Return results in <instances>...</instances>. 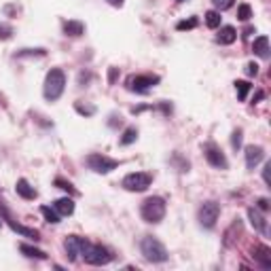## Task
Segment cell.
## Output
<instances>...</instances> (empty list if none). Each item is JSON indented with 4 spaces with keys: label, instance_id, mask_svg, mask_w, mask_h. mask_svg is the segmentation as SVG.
I'll return each instance as SVG.
<instances>
[{
    "label": "cell",
    "instance_id": "cell-19",
    "mask_svg": "<svg viewBox=\"0 0 271 271\" xmlns=\"http://www.w3.org/2000/svg\"><path fill=\"white\" fill-rule=\"evenodd\" d=\"M53 208L58 210L60 216H70V214L75 212V202H72V197H62L53 204Z\"/></svg>",
    "mask_w": 271,
    "mask_h": 271
},
{
    "label": "cell",
    "instance_id": "cell-31",
    "mask_svg": "<svg viewBox=\"0 0 271 271\" xmlns=\"http://www.w3.org/2000/svg\"><path fill=\"white\" fill-rule=\"evenodd\" d=\"M212 5L216 7V11H229L235 5V0H212Z\"/></svg>",
    "mask_w": 271,
    "mask_h": 271
},
{
    "label": "cell",
    "instance_id": "cell-21",
    "mask_svg": "<svg viewBox=\"0 0 271 271\" xmlns=\"http://www.w3.org/2000/svg\"><path fill=\"white\" fill-rule=\"evenodd\" d=\"M19 250L28 256V259H38V261H45V259H47V252H42L40 248H34V246H30V244H21Z\"/></svg>",
    "mask_w": 271,
    "mask_h": 271
},
{
    "label": "cell",
    "instance_id": "cell-37",
    "mask_svg": "<svg viewBox=\"0 0 271 271\" xmlns=\"http://www.w3.org/2000/svg\"><path fill=\"white\" fill-rule=\"evenodd\" d=\"M117 77H119V68H110V72H108V83L112 85L117 81Z\"/></svg>",
    "mask_w": 271,
    "mask_h": 271
},
{
    "label": "cell",
    "instance_id": "cell-7",
    "mask_svg": "<svg viewBox=\"0 0 271 271\" xmlns=\"http://www.w3.org/2000/svg\"><path fill=\"white\" fill-rule=\"evenodd\" d=\"M220 216V204L218 202H204L199 206V212H197V220L204 229H214L216 227V220Z\"/></svg>",
    "mask_w": 271,
    "mask_h": 271
},
{
    "label": "cell",
    "instance_id": "cell-4",
    "mask_svg": "<svg viewBox=\"0 0 271 271\" xmlns=\"http://www.w3.org/2000/svg\"><path fill=\"white\" fill-rule=\"evenodd\" d=\"M159 81H161L159 75H132L125 81V87L134 93H149Z\"/></svg>",
    "mask_w": 271,
    "mask_h": 271
},
{
    "label": "cell",
    "instance_id": "cell-42",
    "mask_svg": "<svg viewBox=\"0 0 271 271\" xmlns=\"http://www.w3.org/2000/svg\"><path fill=\"white\" fill-rule=\"evenodd\" d=\"M263 97H265V93H263V91H259V93H256V95H254V104H256V102H259V100H263Z\"/></svg>",
    "mask_w": 271,
    "mask_h": 271
},
{
    "label": "cell",
    "instance_id": "cell-26",
    "mask_svg": "<svg viewBox=\"0 0 271 271\" xmlns=\"http://www.w3.org/2000/svg\"><path fill=\"white\" fill-rule=\"evenodd\" d=\"M206 26L208 28H220V11H208L206 13Z\"/></svg>",
    "mask_w": 271,
    "mask_h": 271
},
{
    "label": "cell",
    "instance_id": "cell-20",
    "mask_svg": "<svg viewBox=\"0 0 271 271\" xmlns=\"http://www.w3.org/2000/svg\"><path fill=\"white\" fill-rule=\"evenodd\" d=\"M252 51H254V55H259V58L267 60L269 58V38L267 36H259V38L254 40Z\"/></svg>",
    "mask_w": 271,
    "mask_h": 271
},
{
    "label": "cell",
    "instance_id": "cell-22",
    "mask_svg": "<svg viewBox=\"0 0 271 271\" xmlns=\"http://www.w3.org/2000/svg\"><path fill=\"white\" fill-rule=\"evenodd\" d=\"M136 140H138V130H136V127H127V130L123 132V136L119 138V144L121 146H130V144H134Z\"/></svg>",
    "mask_w": 271,
    "mask_h": 271
},
{
    "label": "cell",
    "instance_id": "cell-3",
    "mask_svg": "<svg viewBox=\"0 0 271 271\" xmlns=\"http://www.w3.org/2000/svg\"><path fill=\"white\" fill-rule=\"evenodd\" d=\"M140 252H142V256H144L149 263H165L169 259L167 248L157 237H153V235L142 237V241H140Z\"/></svg>",
    "mask_w": 271,
    "mask_h": 271
},
{
    "label": "cell",
    "instance_id": "cell-35",
    "mask_svg": "<svg viewBox=\"0 0 271 271\" xmlns=\"http://www.w3.org/2000/svg\"><path fill=\"white\" fill-rule=\"evenodd\" d=\"M89 81H91V72H81L79 75V85H81V87H85Z\"/></svg>",
    "mask_w": 271,
    "mask_h": 271
},
{
    "label": "cell",
    "instance_id": "cell-39",
    "mask_svg": "<svg viewBox=\"0 0 271 271\" xmlns=\"http://www.w3.org/2000/svg\"><path fill=\"white\" fill-rule=\"evenodd\" d=\"M106 3H108L110 7H117V9H119V7H123L125 0H106Z\"/></svg>",
    "mask_w": 271,
    "mask_h": 271
},
{
    "label": "cell",
    "instance_id": "cell-28",
    "mask_svg": "<svg viewBox=\"0 0 271 271\" xmlns=\"http://www.w3.org/2000/svg\"><path fill=\"white\" fill-rule=\"evenodd\" d=\"M197 17H191V19H184V21H178L176 23V30L178 32H184V30H193V28H197Z\"/></svg>",
    "mask_w": 271,
    "mask_h": 271
},
{
    "label": "cell",
    "instance_id": "cell-30",
    "mask_svg": "<svg viewBox=\"0 0 271 271\" xmlns=\"http://www.w3.org/2000/svg\"><path fill=\"white\" fill-rule=\"evenodd\" d=\"M241 140H244V132H241L239 127H237V130H233V134H231V146H233L235 151L241 149Z\"/></svg>",
    "mask_w": 271,
    "mask_h": 271
},
{
    "label": "cell",
    "instance_id": "cell-40",
    "mask_svg": "<svg viewBox=\"0 0 271 271\" xmlns=\"http://www.w3.org/2000/svg\"><path fill=\"white\" fill-rule=\"evenodd\" d=\"M110 119H112V121L108 123L110 127H117V125H121V117H119V119H117V117H110Z\"/></svg>",
    "mask_w": 271,
    "mask_h": 271
},
{
    "label": "cell",
    "instance_id": "cell-18",
    "mask_svg": "<svg viewBox=\"0 0 271 271\" xmlns=\"http://www.w3.org/2000/svg\"><path fill=\"white\" fill-rule=\"evenodd\" d=\"M83 32H85V23L83 21H79V19H68V21H64V34L66 36L77 38Z\"/></svg>",
    "mask_w": 271,
    "mask_h": 271
},
{
    "label": "cell",
    "instance_id": "cell-5",
    "mask_svg": "<svg viewBox=\"0 0 271 271\" xmlns=\"http://www.w3.org/2000/svg\"><path fill=\"white\" fill-rule=\"evenodd\" d=\"M85 163H87L89 169H93L95 174H110L112 169L119 167V161L117 159H110V157L102 155V153H91L85 157Z\"/></svg>",
    "mask_w": 271,
    "mask_h": 271
},
{
    "label": "cell",
    "instance_id": "cell-36",
    "mask_svg": "<svg viewBox=\"0 0 271 271\" xmlns=\"http://www.w3.org/2000/svg\"><path fill=\"white\" fill-rule=\"evenodd\" d=\"M256 206H259L263 212H267L269 210V199H265V197H261V199H256Z\"/></svg>",
    "mask_w": 271,
    "mask_h": 271
},
{
    "label": "cell",
    "instance_id": "cell-6",
    "mask_svg": "<svg viewBox=\"0 0 271 271\" xmlns=\"http://www.w3.org/2000/svg\"><path fill=\"white\" fill-rule=\"evenodd\" d=\"M151 184H153V174L151 172H132V174H127L123 178L121 187L125 191H132V193H142V191H146Z\"/></svg>",
    "mask_w": 271,
    "mask_h": 271
},
{
    "label": "cell",
    "instance_id": "cell-34",
    "mask_svg": "<svg viewBox=\"0 0 271 271\" xmlns=\"http://www.w3.org/2000/svg\"><path fill=\"white\" fill-rule=\"evenodd\" d=\"M246 75H248V77H256V75H259V66H256L254 62H250V64L246 66Z\"/></svg>",
    "mask_w": 271,
    "mask_h": 271
},
{
    "label": "cell",
    "instance_id": "cell-23",
    "mask_svg": "<svg viewBox=\"0 0 271 271\" xmlns=\"http://www.w3.org/2000/svg\"><path fill=\"white\" fill-rule=\"evenodd\" d=\"M250 89H252V85L248 81H235V91H237V100H239V102H244V100L248 97Z\"/></svg>",
    "mask_w": 271,
    "mask_h": 271
},
{
    "label": "cell",
    "instance_id": "cell-2",
    "mask_svg": "<svg viewBox=\"0 0 271 271\" xmlns=\"http://www.w3.org/2000/svg\"><path fill=\"white\" fill-rule=\"evenodd\" d=\"M66 89V75L62 68H51L47 77H45V87H42V95L49 102H55V100H60L62 93Z\"/></svg>",
    "mask_w": 271,
    "mask_h": 271
},
{
    "label": "cell",
    "instance_id": "cell-16",
    "mask_svg": "<svg viewBox=\"0 0 271 271\" xmlns=\"http://www.w3.org/2000/svg\"><path fill=\"white\" fill-rule=\"evenodd\" d=\"M239 233H241V220H239V218H235V220L231 223L229 229L225 231V239H223V241H225V246H227V248L235 246V241L239 239V237H237Z\"/></svg>",
    "mask_w": 271,
    "mask_h": 271
},
{
    "label": "cell",
    "instance_id": "cell-27",
    "mask_svg": "<svg viewBox=\"0 0 271 271\" xmlns=\"http://www.w3.org/2000/svg\"><path fill=\"white\" fill-rule=\"evenodd\" d=\"M55 187L62 189V191H66V193H70V195H79V191H77L68 180H64V178H55Z\"/></svg>",
    "mask_w": 271,
    "mask_h": 271
},
{
    "label": "cell",
    "instance_id": "cell-1",
    "mask_svg": "<svg viewBox=\"0 0 271 271\" xmlns=\"http://www.w3.org/2000/svg\"><path fill=\"white\" fill-rule=\"evenodd\" d=\"M165 199L159 197V195H153V197H146L144 202H142L140 206V216L144 223H151V225H157V223H161L163 216H165Z\"/></svg>",
    "mask_w": 271,
    "mask_h": 271
},
{
    "label": "cell",
    "instance_id": "cell-32",
    "mask_svg": "<svg viewBox=\"0 0 271 271\" xmlns=\"http://www.w3.org/2000/svg\"><path fill=\"white\" fill-rule=\"evenodd\" d=\"M13 36V26L0 21V40H9Z\"/></svg>",
    "mask_w": 271,
    "mask_h": 271
},
{
    "label": "cell",
    "instance_id": "cell-38",
    "mask_svg": "<svg viewBox=\"0 0 271 271\" xmlns=\"http://www.w3.org/2000/svg\"><path fill=\"white\" fill-rule=\"evenodd\" d=\"M269 169H271V163L267 161L265 163V169H263V180H265V184H269Z\"/></svg>",
    "mask_w": 271,
    "mask_h": 271
},
{
    "label": "cell",
    "instance_id": "cell-33",
    "mask_svg": "<svg viewBox=\"0 0 271 271\" xmlns=\"http://www.w3.org/2000/svg\"><path fill=\"white\" fill-rule=\"evenodd\" d=\"M26 55H38V58H42V55H45V49H23L17 53V58H26Z\"/></svg>",
    "mask_w": 271,
    "mask_h": 271
},
{
    "label": "cell",
    "instance_id": "cell-17",
    "mask_svg": "<svg viewBox=\"0 0 271 271\" xmlns=\"http://www.w3.org/2000/svg\"><path fill=\"white\" fill-rule=\"evenodd\" d=\"M15 191H17V195L19 197H23V199H36V189L32 187L30 182H28L26 178H19L17 180V184H15Z\"/></svg>",
    "mask_w": 271,
    "mask_h": 271
},
{
    "label": "cell",
    "instance_id": "cell-25",
    "mask_svg": "<svg viewBox=\"0 0 271 271\" xmlns=\"http://www.w3.org/2000/svg\"><path fill=\"white\" fill-rule=\"evenodd\" d=\"M75 110L79 112V115H83V117H93L95 115V106L93 104H87V102H75Z\"/></svg>",
    "mask_w": 271,
    "mask_h": 271
},
{
    "label": "cell",
    "instance_id": "cell-14",
    "mask_svg": "<svg viewBox=\"0 0 271 271\" xmlns=\"http://www.w3.org/2000/svg\"><path fill=\"white\" fill-rule=\"evenodd\" d=\"M248 220L254 227V231H259L261 235H267V220L256 208H248Z\"/></svg>",
    "mask_w": 271,
    "mask_h": 271
},
{
    "label": "cell",
    "instance_id": "cell-10",
    "mask_svg": "<svg viewBox=\"0 0 271 271\" xmlns=\"http://www.w3.org/2000/svg\"><path fill=\"white\" fill-rule=\"evenodd\" d=\"M87 248H89V241L81 235H68L64 239V250H66V256L70 263H75L79 256H83Z\"/></svg>",
    "mask_w": 271,
    "mask_h": 271
},
{
    "label": "cell",
    "instance_id": "cell-13",
    "mask_svg": "<svg viewBox=\"0 0 271 271\" xmlns=\"http://www.w3.org/2000/svg\"><path fill=\"white\" fill-rule=\"evenodd\" d=\"M252 259L259 263L263 269H271V250L265 244H256L252 248Z\"/></svg>",
    "mask_w": 271,
    "mask_h": 271
},
{
    "label": "cell",
    "instance_id": "cell-12",
    "mask_svg": "<svg viewBox=\"0 0 271 271\" xmlns=\"http://www.w3.org/2000/svg\"><path fill=\"white\" fill-rule=\"evenodd\" d=\"M5 220L9 223V227H11V229L15 231L17 235H21V237H28V239H32V241H38V239H40V233H38L36 229H32V227H23V225L15 223V220H13V218L9 216L7 212H5Z\"/></svg>",
    "mask_w": 271,
    "mask_h": 271
},
{
    "label": "cell",
    "instance_id": "cell-24",
    "mask_svg": "<svg viewBox=\"0 0 271 271\" xmlns=\"http://www.w3.org/2000/svg\"><path fill=\"white\" fill-rule=\"evenodd\" d=\"M40 212H42V216L47 218V223H51V225H58V223L62 220V216L58 214V210H55V208H49V206H40Z\"/></svg>",
    "mask_w": 271,
    "mask_h": 271
},
{
    "label": "cell",
    "instance_id": "cell-41",
    "mask_svg": "<svg viewBox=\"0 0 271 271\" xmlns=\"http://www.w3.org/2000/svg\"><path fill=\"white\" fill-rule=\"evenodd\" d=\"M252 32H254V28H246V30H244V34H241V36H244V38H248Z\"/></svg>",
    "mask_w": 271,
    "mask_h": 271
},
{
    "label": "cell",
    "instance_id": "cell-9",
    "mask_svg": "<svg viewBox=\"0 0 271 271\" xmlns=\"http://www.w3.org/2000/svg\"><path fill=\"white\" fill-rule=\"evenodd\" d=\"M202 151H204L206 161L212 167H216V169H229V161H227L223 149L216 144V142H206V144L202 146Z\"/></svg>",
    "mask_w": 271,
    "mask_h": 271
},
{
    "label": "cell",
    "instance_id": "cell-15",
    "mask_svg": "<svg viewBox=\"0 0 271 271\" xmlns=\"http://www.w3.org/2000/svg\"><path fill=\"white\" fill-rule=\"evenodd\" d=\"M237 40V30L233 26H223L218 34H216V42L218 45H233V42Z\"/></svg>",
    "mask_w": 271,
    "mask_h": 271
},
{
    "label": "cell",
    "instance_id": "cell-11",
    "mask_svg": "<svg viewBox=\"0 0 271 271\" xmlns=\"http://www.w3.org/2000/svg\"><path fill=\"white\" fill-rule=\"evenodd\" d=\"M244 155H246V167L248 169H254L263 159H265V149L259 146V144H250L244 149Z\"/></svg>",
    "mask_w": 271,
    "mask_h": 271
},
{
    "label": "cell",
    "instance_id": "cell-43",
    "mask_svg": "<svg viewBox=\"0 0 271 271\" xmlns=\"http://www.w3.org/2000/svg\"><path fill=\"white\" fill-rule=\"evenodd\" d=\"M176 3H184V0H176Z\"/></svg>",
    "mask_w": 271,
    "mask_h": 271
},
{
    "label": "cell",
    "instance_id": "cell-8",
    "mask_svg": "<svg viewBox=\"0 0 271 271\" xmlns=\"http://www.w3.org/2000/svg\"><path fill=\"white\" fill-rule=\"evenodd\" d=\"M83 259L87 265H93V267H102V265H108L112 261V254L106 246L102 244H89V248L85 250Z\"/></svg>",
    "mask_w": 271,
    "mask_h": 271
},
{
    "label": "cell",
    "instance_id": "cell-29",
    "mask_svg": "<svg viewBox=\"0 0 271 271\" xmlns=\"http://www.w3.org/2000/svg\"><path fill=\"white\" fill-rule=\"evenodd\" d=\"M250 17H252L250 5H239V7H237V19H239V21H248Z\"/></svg>",
    "mask_w": 271,
    "mask_h": 271
}]
</instances>
